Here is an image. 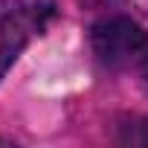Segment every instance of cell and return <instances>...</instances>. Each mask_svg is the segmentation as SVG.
Returning a JSON list of instances; mask_svg holds the SVG:
<instances>
[{"instance_id":"cell-1","label":"cell","mask_w":148,"mask_h":148,"mask_svg":"<svg viewBox=\"0 0 148 148\" xmlns=\"http://www.w3.org/2000/svg\"><path fill=\"white\" fill-rule=\"evenodd\" d=\"M90 44L105 67L116 73L148 76V32L136 21L125 15H108L93 23Z\"/></svg>"},{"instance_id":"cell-2","label":"cell","mask_w":148,"mask_h":148,"mask_svg":"<svg viewBox=\"0 0 148 148\" xmlns=\"http://www.w3.org/2000/svg\"><path fill=\"white\" fill-rule=\"evenodd\" d=\"M47 9L44 0H0V79L41 29Z\"/></svg>"},{"instance_id":"cell-3","label":"cell","mask_w":148,"mask_h":148,"mask_svg":"<svg viewBox=\"0 0 148 148\" xmlns=\"http://www.w3.org/2000/svg\"><path fill=\"white\" fill-rule=\"evenodd\" d=\"M84 9H113L116 3H125V0H79Z\"/></svg>"}]
</instances>
